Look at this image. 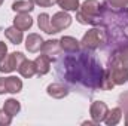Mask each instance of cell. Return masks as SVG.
I'll return each instance as SVG.
<instances>
[{
	"label": "cell",
	"mask_w": 128,
	"mask_h": 126,
	"mask_svg": "<svg viewBox=\"0 0 128 126\" xmlns=\"http://www.w3.org/2000/svg\"><path fill=\"white\" fill-rule=\"evenodd\" d=\"M60 45H61L63 52L66 54H78L80 49V42H78L72 36H63L60 39Z\"/></svg>",
	"instance_id": "obj_10"
},
{
	"label": "cell",
	"mask_w": 128,
	"mask_h": 126,
	"mask_svg": "<svg viewBox=\"0 0 128 126\" xmlns=\"http://www.w3.org/2000/svg\"><path fill=\"white\" fill-rule=\"evenodd\" d=\"M51 61H52V60H51L48 55H45V54L39 55V57L34 60L36 70H37V74H39V76H45V74L49 73V70H51Z\"/></svg>",
	"instance_id": "obj_14"
},
{
	"label": "cell",
	"mask_w": 128,
	"mask_h": 126,
	"mask_svg": "<svg viewBox=\"0 0 128 126\" xmlns=\"http://www.w3.org/2000/svg\"><path fill=\"white\" fill-rule=\"evenodd\" d=\"M101 4L98 0H85L76 10V21L82 25H96L98 27Z\"/></svg>",
	"instance_id": "obj_2"
},
{
	"label": "cell",
	"mask_w": 128,
	"mask_h": 126,
	"mask_svg": "<svg viewBox=\"0 0 128 126\" xmlns=\"http://www.w3.org/2000/svg\"><path fill=\"white\" fill-rule=\"evenodd\" d=\"M121 119H122V108L121 107H115V108H112V110L107 111L104 123L107 126H115L121 122Z\"/></svg>",
	"instance_id": "obj_18"
},
{
	"label": "cell",
	"mask_w": 128,
	"mask_h": 126,
	"mask_svg": "<svg viewBox=\"0 0 128 126\" xmlns=\"http://www.w3.org/2000/svg\"><path fill=\"white\" fill-rule=\"evenodd\" d=\"M34 9V3L30 0H16L12 3V10L15 13H30Z\"/></svg>",
	"instance_id": "obj_17"
},
{
	"label": "cell",
	"mask_w": 128,
	"mask_h": 126,
	"mask_svg": "<svg viewBox=\"0 0 128 126\" xmlns=\"http://www.w3.org/2000/svg\"><path fill=\"white\" fill-rule=\"evenodd\" d=\"M72 16L66 12V10H60V12H57V13H54L52 15V18H51V25H52V28L55 30V33H60L66 30V28H68L70 25H72Z\"/></svg>",
	"instance_id": "obj_6"
},
{
	"label": "cell",
	"mask_w": 128,
	"mask_h": 126,
	"mask_svg": "<svg viewBox=\"0 0 128 126\" xmlns=\"http://www.w3.org/2000/svg\"><path fill=\"white\" fill-rule=\"evenodd\" d=\"M109 61H115V63L121 64L122 67L128 68V43L116 46V49L110 54Z\"/></svg>",
	"instance_id": "obj_8"
},
{
	"label": "cell",
	"mask_w": 128,
	"mask_h": 126,
	"mask_svg": "<svg viewBox=\"0 0 128 126\" xmlns=\"http://www.w3.org/2000/svg\"><path fill=\"white\" fill-rule=\"evenodd\" d=\"M8 55V46L4 42H0V60H3Z\"/></svg>",
	"instance_id": "obj_27"
},
{
	"label": "cell",
	"mask_w": 128,
	"mask_h": 126,
	"mask_svg": "<svg viewBox=\"0 0 128 126\" xmlns=\"http://www.w3.org/2000/svg\"><path fill=\"white\" fill-rule=\"evenodd\" d=\"M46 92H48L49 96H52L55 99H63V98H66L67 95L70 94L68 88L64 86L63 83H51V85H48Z\"/></svg>",
	"instance_id": "obj_12"
},
{
	"label": "cell",
	"mask_w": 128,
	"mask_h": 126,
	"mask_svg": "<svg viewBox=\"0 0 128 126\" xmlns=\"http://www.w3.org/2000/svg\"><path fill=\"white\" fill-rule=\"evenodd\" d=\"M104 4L112 9H124L128 7V0H106Z\"/></svg>",
	"instance_id": "obj_23"
},
{
	"label": "cell",
	"mask_w": 128,
	"mask_h": 126,
	"mask_svg": "<svg viewBox=\"0 0 128 126\" xmlns=\"http://www.w3.org/2000/svg\"><path fill=\"white\" fill-rule=\"evenodd\" d=\"M107 71H109V77L110 80L116 85H124L128 82V68L122 67L121 64L115 63V61H109L107 63Z\"/></svg>",
	"instance_id": "obj_5"
},
{
	"label": "cell",
	"mask_w": 128,
	"mask_h": 126,
	"mask_svg": "<svg viewBox=\"0 0 128 126\" xmlns=\"http://www.w3.org/2000/svg\"><path fill=\"white\" fill-rule=\"evenodd\" d=\"M12 117L14 116H10L8 111H4L3 108L0 110V126H9L12 123Z\"/></svg>",
	"instance_id": "obj_25"
},
{
	"label": "cell",
	"mask_w": 128,
	"mask_h": 126,
	"mask_svg": "<svg viewBox=\"0 0 128 126\" xmlns=\"http://www.w3.org/2000/svg\"><path fill=\"white\" fill-rule=\"evenodd\" d=\"M14 25L21 31H27L32 28L33 18L28 13H16V16L14 18Z\"/></svg>",
	"instance_id": "obj_13"
},
{
	"label": "cell",
	"mask_w": 128,
	"mask_h": 126,
	"mask_svg": "<svg viewBox=\"0 0 128 126\" xmlns=\"http://www.w3.org/2000/svg\"><path fill=\"white\" fill-rule=\"evenodd\" d=\"M6 94L4 91V77H0V95Z\"/></svg>",
	"instance_id": "obj_28"
},
{
	"label": "cell",
	"mask_w": 128,
	"mask_h": 126,
	"mask_svg": "<svg viewBox=\"0 0 128 126\" xmlns=\"http://www.w3.org/2000/svg\"><path fill=\"white\" fill-rule=\"evenodd\" d=\"M22 89V80L15 77V76H9L4 77V91L6 94H18Z\"/></svg>",
	"instance_id": "obj_15"
},
{
	"label": "cell",
	"mask_w": 128,
	"mask_h": 126,
	"mask_svg": "<svg viewBox=\"0 0 128 126\" xmlns=\"http://www.w3.org/2000/svg\"><path fill=\"white\" fill-rule=\"evenodd\" d=\"M4 37H6L12 45H20V43L22 42V39H24V34H22L21 30H18L15 25H12V27H9V28L4 30Z\"/></svg>",
	"instance_id": "obj_19"
},
{
	"label": "cell",
	"mask_w": 128,
	"mask_h": 126,
	"mask_svg": "<svg viewBox=\"0 0 128 126\" xmlns=\"http://www.w3.org/2000/svg\"><path fill=\"white\" fill-rule=\"evenodd\" d=\"M3 110L8 111L10 116H16V114L21 111V104H20V101H16L15 98H9V99L4 101Z\"/></svg>",
	"instance_id": "obj_21"
},
{
	"label": "cell",
	"mask_w": 128,
	"mask_h": 126,
	"mask_svg": "<svg viewBox=\"0 0 128 126\" xmlns=\"http://www.w3.org/2000/svg\"><path fill=\"white\" fill-rule=\"evenodd\" d=\"M37 25L40 31H45L46 34H55V30L51 25V16L48 13H40L37 16Z\"/></svg>",
	"instance_id": "obj_20"
},
{
	"label": "cell",
	"mask_w": 128,
	"mask_h": 126,
	"mask_svg": "<svg viewBox=\"0 0 128 126\" xmlns=\"http://www.w3.org/2000/svg\"><path fill=\"white\" fill-rule=\"evenodd\" d=\"M60 68H64L66 79L73 85H82L91 89L100 88L104 71L96 60L84 52H78L76 57H68L60 63Z\"/></svg>",
	"instance_id": "obj_1"
},
{
	"label": "cell",
	"mask_w": 128,
	"mask_h": 126,
	"mask_svg": "<svg viewBox=\"0 0 128 126\" xmlns=\"http://www.w3.org/2000/svg\"><path fill=\"white\" fill-rule=\"evenodd\" d=\"M124 114H125V125L128 126V113H124Z\"/></svg>",
	"instance_id": "obj_29"
},
{
	"label": "cell",
	"mask_w": 128,
	"mask_h": 126,
	"mask_svg": "<svg viewBox=\"0 0 128 126\" xmlns=\"http://www.w3.org/2000/svg\"><path fill=\"white\" fill-rule=\"evenodd\" d=\"M30 1H33L34 4H37L40 7H51L57 3V0H30Z\"/></svg>",
	"instance_id": "obj_26"
},
{
	"label": "cell",
	"mask_w": 128,
	"mask_h": 126,
	"mask_svg": "<svg viewBox=\"0 0 128 126\" xmlns=\"http://www.w3.org/2000/svg\"><path fill=\"white\" fill-rule=\"evenodd\" d=\"M107 43V33L103 27H94L90 31L84 34L80 40V46L85 51H96L98 48H103Z\"/></svg>",
	"instance_id": "obj_3"
},
{
	"label": "cell",
	"mask_w": 128,
	"mask_h": 126,
	"mask_svg": "<svg viewBox=\"0 0 128 126\" xmlns=\"http://www.w3.org/2000/svg\"><path fill=\"white\" fill-rule=\"evenodd\" d=\"M42 45H43V39L40 34L37 33H30L26 39V49L32 54H36L42 49Z\"/></svg>",
	"instance_id": "obj_11"
},
{
	"label": "cell",
	"mask_w": 128,
	"mask_h": 126,
	"mask_svg": "<svg viewBox=\"0 0 128 126\" xmlns=\"http://www.w3.org/2000/svg\"><path fill=\"white\" fill-rule=\"evenodd\" d=\"M26 60V55L22 52H12L8 54L3 60H0V73H12L18 70L21 63Z\"/></svg>",
	"instance_id": "obj_4"
},
{
	"label": "cell",
	"mask_w": 128,
	"mask_h": 126,
	"mask_svg": "<svg viewBox=\"0 0 128 126\" xmlns=\"http://www.w3.org/2000/svg\"><path fill=\"white\" fill-rule=\"evenodd\" d=\"M57 4L66 12H76L79 9V0H57Z\"/></svg>",
	"instance_id": "obj_22"
},
{
	"label": "cell",
	"mask_w": 128,
	"mask_h": 126,
	"mask_svg": "<svg viewBox=\"0 0 128 126\" xmlns=\"http://www.w3.org/2000/svg\"><path fill=\"white\" fill-rule=\"evenodd\" d=\"M42 54H45V55H48L51 60H55V58H58V55L63 52V49H61V45H60V40H46V42H43V45H42Z\"/></svg>",
	"instance_id": "obj_9"
},
{
	"label": "cell",
	"mask_w": 128,
	"mask_h": 126,
	"mask_svg": "<svg viewBox=\"0 0 128 126\" xmlns=\"http://www.w3.org/2000/svg\"><path fill=\"white\" fill-rule=\"evenodd\" d=\"M18 73L22 76V77H26V79H30L33 76H36L37 74V70H36V64L34 61H30V60H24L21 65L18 67Z\"/></svg>",
	"instance_id": "obj_16"
},
{
	"label": "cell",
	"mask_w": 128,
	"mask_h": 126,
	"mask_svg": "<svg viewBox=\"0 0 128 126\" xmlns=\"http://www.w3.org/2000/svg\"><path fill=\"white\" fill-rule=\"evenodd\" d=\"M107 111H109V108H107L106 102H103V101H94L90 107V116H91V119L96 125L104 122Z\"/></svg>",
	"instance_id": "obj_7"
},
{
	"label": "cell",
	"mask_w": 128,
	"mask_h": 126,
	"mask_svg": "<svg viewBox=\"0 0 128 126\" xmlns=\"http://www.w3.org/2000/svg\"><path fill=\"white\" fill-rule=\"evenodd\" d=\"M118 107L122 108V113H128V91L119 95V98H118Z\"/></svg>",
	"instance_id": "obj_24"
},
{
	"label": "cell",
	"mask_w": 128,
	"mask_h": 126,
	"mask_svg": "<svg viewBox=\"0 0 128 126\" xmlns=\"http://www.w3.org/2000/svg\"><path fill=\"white\" fill-rule=\"evenodd\" d=\"M2 3H3V0H0V6H2Z\"/></svg>",
	"instance_id": "obj_30"
}]
</instances>
